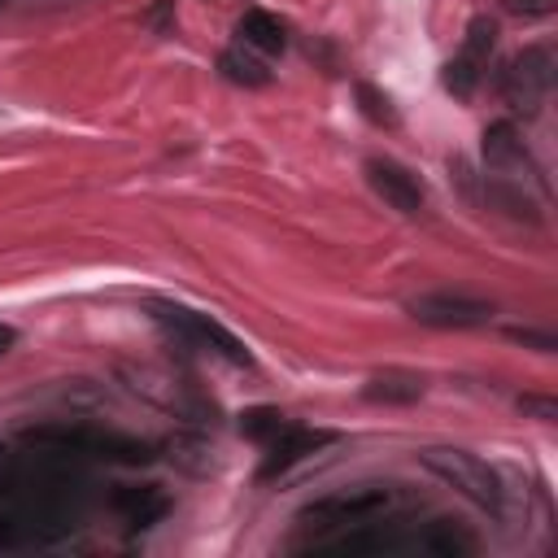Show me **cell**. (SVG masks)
<instances>
[{
    "label": "cell",
    "mask_w": 558,
    "mask_h": 558,
    "mask_svg": "<svg viewBox=\"0 0 558 558\" xmlns=\"http://www.w3.org/2000/svg\"><path fill=\"white\" fill-rule=\"evenodd\" d=\"M397 501V488L392 484H379V480H362V484H344V488H331L323 497H314L296 519L314 532H327V527H357L384 510H392Z\"/></svg>",
    "instance_id": "6da1fadb"
},
{
    "label": "cell",
    "mask_w": 558,
    "mask_h": 558,
    "mask_svg": "<svg viewBox=\"0 0 558 558\" xmlns=\"http://www.w3.org/2000/svg\"><path fill=\"white\" fill-rule=\"evenodd\" d=\"M418 462H423L436 480H445L453 493H462L466 501H475L480 510H501V484H497L493 466L480 462L475 453L453 449V445H432V449L418 453Z\"/></svg>",
    "instance_id": "7a4b0ae2"
},
{
    "label": "cell",
    "mask_w": 558,
    "mask_h": 558,
    "mask_svg": "<svg viewBox=\"0 0 558 558\" xmlns=\"http://www.w3.org/2000/svg\"><path fill=\"white\" fill-rule=\"evenodd\" d=\"M554 78H558L554 48L549 44H527L519 57L506 61V70H501V96H506L510 109H519L523 118H532L545 105Z\"/></svg>",
    "instance_id": "3957f363"
},
{
    "label": "cell",
    "mask_w": 558,
    "mask_h": 558,
    "mask_svg": "<svg viewBox=\"0 0 558 558\" xmlns=\"http://www.w3.org/2000/svg\"><path fill=\"white\" fill-rule=\"evenodd\" d=\"M405 314L423 327H440V331H466V327H484L493 323V301L480 296H462V292H423L405 301Z\"/></svg>",
    "instance_id": "277c9868"
},
{
    "label": "cell",
    "mask_w": 558,
    "mask_h": 558,
    "mask_svg": "<svg viewBox=\"0 0 558 558\" xmlns=\"http://www.w3.org/2000/svg\"><path fill=\"white\" fill-rule=\"evenodd\" d=\"M153 310H157V318H161L170 331H179L183 340L205 344V349L222 353V357L235 362V366H248V349H244L227 327H218L209 314H196V310H183V305H170V301H153Z\"/></svg>",
    "instance_id": "5b68a950"
},
{
    "label": "cell",
    "mask_w": 558,
    "mask_h": 558,
    "mask_svg": "<svg viewBox=\"0 0 558 558\" xmlns=\"http://www.w3.org/2000/svg\"><path fill=\"white\" fill-rule=\"evenodd\" d=\"M366 183H371L375 196H379L388 209H397V214H418V209H423V183H418L405 166H397V161L371 157V161H366Z\"/></svg>",
    "instance_id": "8992f818"
},
{
    "label": "cell",
    "mask_w": 558,
    "mask_h": 558,
    "mask_svg": "<svg viewBox=\"0 0 558 558\" xmlns=\"http://www.w3.org/2000/svg\"><path fill=\"white\" fill-rule=\"evenodd\" d=\"M122 375H126L131 388L144 392L148 401H157V405H166V410H174V414H187V418L201 414V401L187 397L174 375H166V371H157V366H122Z\"/></svg>",
    "instance_id": "52a82bcc"
},
{
    "label": "cell",
    "mask_w": 558,
    "mask_h": 558,
    "mask_svg": "<svg viewBox=\"0 0 558 558\" xmlns=\"http://www.w3.org/2000/svg\"><path fill=\"white\" fill-rule=\"evenodd\" d=\"M484 161L497 174H514V179H519V170L523 174H536L532 161H527V148H523V140H519V131L510 122H493L484 131ZM519 183H536V179H519Z\"/></svg>",
    "instance_id": "ba28073f"
},
{
    "label": "cell",
    "mask_w": 558,
    "mask_h": 558,
    "mask_svg": "<svg viewBox=\"0 0 558 558\" xmlns=\"http://www.w3.org/2000/svg\"><path fill=\"white\" fill-rule=\"evenodd\" d=\"M336 436L331 432H310V427H283L275 440H270V453H266V466H262V475H275V471H288L292 462H301V458H310L314 449H323V445H331Z\"/></svg>",
    "instance_id": "9c48e42d"
},
{
    "label": "cell",
    "mask_w": 558,
    "mask_h": 558,
    "mask_svg": "<svg viewBox=\"0 0 558 558\" xmlns=\"http://www.w3.org/2000/svg\"><path fill=\"white\" fill-rule=\"evenodd\" d=\"M423 375L414 371H401V366H388V371H375L366 384H362V397L375 401V405H410L423 397Z\"/></svg>",
    "instance_id": "30bf717a"
},
{
    "label": "cell",
    "mask_w": 558,
    "mask_h": 558,
    "mask_svg": "<svg viewBox=\"0 0 558 558\" xmlns=\"http://www.w3.org/2000/svg\"><path fill=\"white\" fill-rule=\"evenodd\" d=\"M235 35H240V44L253 48L257 57H270V52H283V48H288V31H283V22L270 17V13H262V9H248V13L240 17Z\"/></svg>",
    "instance_id": "8fae6325"
},
{
    "label": "cell",
    "mask_w": 558,
    "mask_h": 558,
    "mask_svg": "<svg viewBox=\"0 0 558 558\" xmlns=\"http://www.w3.org/2000/svg\"><path fill=\"white\" fill-rule=\"evenodd\" d=\"M113 506H118L135 527H148V523H157V519L170 510V497H166L157 484H144V488H118V493H113Z\"/></svg>",
    "instance_id": "7c38bea8"
},
{
    "label": "cell",
    "mask_w": 558,
    "mask_h": 558,
    "mask_svg": "<svg viewBox=\"0 0 558 558\" xmlns=\"http://www.w3.org/2000/svg\"><path fill=\"white\" fill-rule=\"evenodd\" d=\"M166 458L179 466V471H187V475H209L218 462H214V445L205 440V436H192V432H179V436H170L166 440Z\"/></svg>",
    "instance_id": "4fadbf2b"
},
{
    "label": "cell",
    "mask_w": 558,
    "mask_h": 558,
    "mask_svg": "<svg viewBox=\"0 0 558 558\" xmlns=\"http://www.w3.org/2000/svg\"><path fill=\"white\" fill-rule=\"evenodd\" d=\"M418 545H423V549H432V554H440V558H466V554H475V536H471V532H462V527H458V523H449V519L427 523V532L418 536Z\"/></svg>",
    "instance_id": "5bb4252c"
},
{
    "label": "cell",
    "mask_w": 558,
    "mask_h": 558,
    "mask_svg": "<svg viewBox=\"0 0 558 558\" xmlns=\"http://www.w3.org/2000/svg\"><path fill=\"white\" fill-rule=\"evenodd\" d=\"M222 74L231 78V83H244V87H262V83H270V70H266V61L253 52V48H227L222 52Z\"/></svg>",
    "instance_id": "9a60e30c"
},
{
    "label": "cell",
    "mask_w": 558,
    "mask_h": 558,
    "mask_svg": "<svg viewBox=\"0 0 558 558\" xmlns=\"http://www.w3.org/2000/svg\"><path fill=\"white\" fill-rule=\"evenodd\" d=\"M493 48H497V22L484 17V13L471 17V22H466V39H462V57L480 65V61H488Z\"/></svg>",
    "instance_id": "2e32d148"
},
{
    "label": "cell",
    "mask_w": 558,
    "mask_h": 558,
    "mask_svg": "<svg viewBox=\"0 0 558 558\" xmlns=\"http://www.w3.org/2000/svg\"><path fill=\"white\" fill-rule=\"evenodd\" d=\"M283 427H288V423H283V414H279V410H270V405H253V410H244V414H240V432H244V436H253V440H266V445H270Z\"/></svg>",
    "instance_id": "e0dca14e"
},
{
    "label": "cell",
    "mask_w": 558,
    "mask_h": 558,
    "mask_svg": "<svg viewBox=\"0 0 558 558\" xmlns=\"http://www.w3.org/2000/svg\"><path fill=\"white\" fill-rule=\"evenodd\" d=\"M357 100H362V113L375 122V126H397V109L384 92H375L371 83H357Z\"/></svg>",
    "instance_id": "ac0fdd59"
},
{
    "label": "cell",
    "mask_w": 558,
    "mask_h": 558,
    "mask_svg": "<svg viewBox=\"0 0 558 558\" xmlns=\"http://www.w3.org/2000/svg\"><path fill=\"white\" fill-rule=\"evenodd\" d=\"M440 78H445V87H449L453 96H462V100H466V96L475 92V83H480V70H475V61L458 57V61H449V65H445V74H440Z\"/></svg>",
    "instance_id": "d6986e66"
},
{
    "label": "cell",
    "mask_w": 558,
    "mask_h": 558,
    "mask_svg": "<svg viewBox=\"0 0 558 558\" xmlns=\"http://www.w3.org/2000/svg\"><path fill=\"white\" fill-rule=\"evenodd\" d=\"M519 410L532 414V418H541V423H554L558 418V401L554 397H536V392H523L519 397Z\"/></svg>",
    "instance_id": "ffe728a7"
},
{
    "label": "cell",
    "mask_w": 558,
    "mask_h": 558,
    "mask_svg": "<svg viewBox=\"0 0 558 558\" xmlns=\"http://www.w3.org/2000/svg\"><path fill=\"white\" fill-rule=\"evenodd\" d=\"M501 9L514 17H549L558 9V0H501Z\"/></svg>",
    "instance_id": "44dd1931"
},
{
    "label": "cell",
    "mask_w": 558,
    "mask_h": 558,
    "mask_svg": "<svg viewBox=\"0 0 558 558\" xmlns=\"http://www.w3.org/2000/svg\"><path fill=\"white\" fill-rule=\"evenodd\" d=\"M510 340H523V344H536L541 353H554V336L532 331V327H510Z\"/></svg>",
    "instance_id": "7402d4cb"
},
{
    "label": "cell",
    "mask_w": 558,
    "mask_h": 558,
    "mask_svg": "<svg viewBox=\"0 0 558 558\" xmlns=\"http://www.w3.org/2000/svg\"><path fill=\"white\" fill-rule=\"evenodd\" d=\"M13 340H17V331H13L9 323H0V357H4L9 349H13Z\"/></svg>",
    "instance_id": "603a6c76"
},
{
    "label": "cell",
    "mask_w": 558,
    "mask_h": 558,
    "mask_svg": "<svg viewBox=\"0 0 558 558\" xmlns=\"http://www.w3.org/2000/svg\"><path fill=\"white\" fill-rule=\"evenodd\" d=\"M4 4H9V0H0V9H4Z\"/></svg>",
    "instance_id": "cb8c5ba5"
}]
</instances>
